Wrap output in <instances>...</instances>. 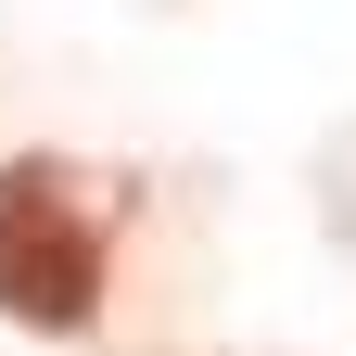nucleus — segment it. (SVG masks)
<instances>
[{
	"instance_id": "obj_1",
	"label": "nucleus",
	"mask_w": 356,
	"mask_h": 356,
	"mask_svg": "<svg viewBox=\"0 0 356 356\" xmlns=\"http://www.w3.org/2000/svg\"><path fill=\"white\" fill-rule=\"evenodd\" d=\"M0 318H26V331L102 318V229L76 216V178L51 153L0 165Z\"/></svg>"
}]
</instances>
